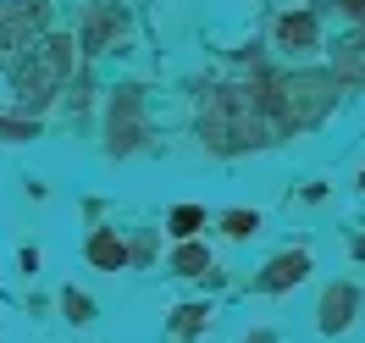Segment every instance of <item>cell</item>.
Masks as SVG:
<instances>
[{"label":"cell","mask_w":365,"mask_h":343,"mask_svg":"<svg viewBox=\"0 0 365 343\" xmlns=\"http://www.w3.org/2000/svg\"><path fill=\"white\" fill-rule=\"evenodd\" d=\"M200 128H205V144H216V150H250V144H260V100H255V83L250 89H216Z\"/></svg>","instance_id":"6da1fadb"},{"label":"cell","mask_w":365,"mask_h":343,"mask_svg":"<svg viewBox=\"0 0 365 343\" xmlns=\"http://www.w3.org/2000/svg\"><path fill=\"white\" fill-rule=\"evenodd\" d=\"M138 133H144V94L116 89V100H111V150H133Z\"/></svg>","instance_id":"7a4b0ae2"},{"label":"cell","mask_w":365,"mask_h":343,"mask_svg":"<svg viewBox=\"0 0 365 343\" xmlns=\"http://www.w3.org/2000/svg\"><path fill=\"white\" fill-rule=\"evenodd\" d=\"M45 23V0H11L6 11H0V45L6 50H23L28 34Z\"/></svg>","instance_id":"3957f363"},{"label":"cell","mask_w":365,"mask_h":343,"mask_svg":"<svg viewBox=\"0 0 365 343\" xmlns=\"http://www.w3.org/2000/svg\"><path fill=\"white\" fill-rule=\"evenodd\" d=\"M304 272H310V255H304V250H288V255H277L272 266L255 277V288H260V294H282V288L304 282Z\"/></svg>","instance_id":"277c9868"},{"label":"cell","mask_w":365,"mask_h":343,"mask_svg":"<svg viewBox=\"0 0 365 343\" xmlns=\"http://www.w3.org/2000/svg\"><path fill=\"white\" fill-rule=\"evenodd\" d=\"M354 304H360V288L332 282V288H327V299H321V332H343V327L354 321Z\"/></svg>","instance_id":"5b68a950"},{"label":"cell","mask_w":365,"mask_h":343,"mask_svg":"<svg viewBox=\"0 0 365 343\" xmlns=\"http://www.w3.org/2000/svg\"><path fill=\"white\" fill-rule=\"evenodd\" d=\"M122 28H128V11H122V6H94L89 28H83V45H89L94 56H100V50H106V45L116 39V34H122Z\"/></svg>","instance_id":"8992f818"},{"label":"cell","mask_w":365,"mask_h":343,"mask_svg":"<svg viewBox=\"0 0 365 343\" xmlns=\"http://www.w3.org/2000/svg\"><path fill=\"white\" fill-rule=\"evenodd\" d=\"M277 39L288 50H310L316 45V17H310V11H288V17L277 23Z\"/></svg>","instance_id":"52a82bcc"},{"label":"cell","mask_w":365,"mask_h":343,"mask_svg":"<svg viewBox=\"0 0 365 343\" xmlns=\"http://www.w3.org/2000/svg\"><path fill=\"white\" fill-rule=\"evenodd\" d=\"M89 260L100 272H122V260H128V244L116 238V232H94L89 238Z\"/></svg>","instance_id":"ba28073f"},{"label":"cell","mask_w":365,"mask_h":343,"mask_svg":"<svg viewBox=\"0 0 365 343\" xmlns=\"http://www.w3.org/2000/svg\"><path fill=\"white\" fill-rule=\"evenodd\" d=\"M205 266H210V255L200 250V244H182V250L172 255V272H182V277H200Z\"/></svg>","instance_id":"9c48e42d"},{"label":"cell","mask_w":365,"mask_h":343,"mask_svg":"<svg viewBox=\"0 0 365 343\" xmlns=\"http://www.w3.org/2000/svg\"><path fill=\"white\" fill-rule=\"evenodd\" d=\"M205 304H182L178 316H172V332H178V338H194V332H200V327H205Z\"/></svg>","instance_id":"30bf717a"},{"label":"cell","mask_w":365,"mask_h":343,"mask_svg":"<svg viewBox=\"0 0 365 343\" xmlns=\"http://www.w3.org/2000/svg\"><path fill=\"white\" fill-rule=\"evenodd\" d=\"M200 227H205V210L200 205H178L172 210V232H178V238H194Z\"/></svg>","instance_id":"8fae6325"},{"label":"cell","mask_w":365,"mask_h":343,"mask_svg":"<svg viewBox=\"0 0 365 343\" xmlns=\"http://www.w3.org/2000/svg\"><path fill=\"white\" fill-rule=\"evenodd\" d=\"M222 227H227V238H250V232L260 227V216H255V210H227Z\"/></svg>","instance_id":"7c38bea8"},{"label":"cell","mask_w":365,"mask_h":343,"mask_svg":"<svg viewBox=\"0 0 365 343\" xmlns=\"http://www.w3.org/2000/svg\"><path fill=\"white\" fill-rule=\"evenodd\" d=\"M39 133V122H11V116H0V138H11V144H23V138Z\"/></svg>","instance_id":"4fadbf2b"},{"label":"cell","mask_w":365,"mask_h":343,"mask_svg":"<svg viewBox=\"0 0 365 343\" xmlns=\"http://www.w3.org/2000/svg\"><path fill=\"white\" fill-rule=\"evenodd\" d=\"M61 304H67V316H72V321H89V310H94L83 294H61Z\"/></svg>","instance_id":"5bb4252c"},{"label":"cell","mask_w":365,"mask_h":343,"mask_svg":"<svg viewBox=\"0 0 365 343\" xmlns=\"http://www.w3.org/2000/svg\"><path fill=\"white\" fill-rule=\"evenodd\" d=\"M250 343H277V338H272V332H255V338H250Z\"/></svg>","instance_id":"9a60e30c"},{"label":"cell","mask_w":365,"mask_h":343,"mask_svg":"<svg viewBox=\"0 0 365 343\" xmlns=\"http://www.w3.org/2000/svg\"><path fill=\"white\" fill-rule=\"evenodd\" d=\"M354 255H360V260H365V238H360V244H354Z\"/></svg>","instance_id":"2e32d148"},{"label":"cell","mask_w":365,"mask_h":343,"mask_svg":"<svg viewBox=\"0 0 365 343\" xmlns=\"http://www.w3.org/2000/svg\"><path fill=\"white\" fill-rule=\"evenodd\" d=\"M360 188H365V172H360Z\"/></svg>","instance_id":"e0dca14e"}]
</instances>
